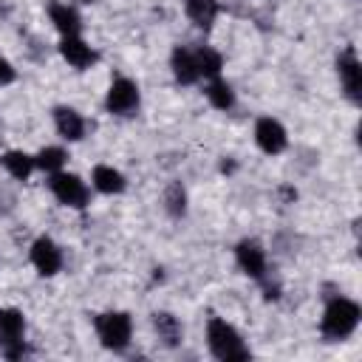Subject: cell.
Returning a JSON list of instances; mask_svg holds the SVG:
<instances>
[{
	"label": "cell",
	"instance_id": "cell-1",
	"mask_svg": "<svg viewBox=\"0 0 362 362\" xmlns=\"http://www.w3.org/2000/svg\"><path fill=\"white\" fill-rule=\"evenodd\" d=\"M206 345H209V354L221 362H232V359H249V345L243 342L240 331L221 320V317H212L206 322Z\"/></svg>",
	"mask_w": 362,
	"mask_h": 362
},
{
	"label": "cell",
	"instance_id": "cell-2",
	"mask_svg": "<svg viewBox=\"0 0 362 362\" xmlns=\"http://www.w3.org/2000/svg\"><path fill=\"white\" fill-rule=\"evenodd\" d=\"M359 317H362V311H359V305H356L354 300H348V297H334V300L325 305V311H322L320 328H322V334H325L328 339H348V337L356 331Z\"/></svg>",
	"mask_w": 362,
	"mask_h": 362
},
{
	"label": "cell",
	"instance_id": "cell-3",
	"mask_svg": "<svg viewBox=\"0 0 362 362\" xmlns=\"http://www.w3.org/2000/svg\"><path fill=\"white\" fill-rule=\"evenodd\" d=\"M96 337L107 351H124L133 337V320L127 311H105L96 317Z\"/></svg>",
	"mask_w": 362,
	"mask_h": 362
},
{
	"label": "cell",
	"instance_id": "cell-4",
	"mask_svg": "<svg viewBox=\"0 0 362 362\" xmlns=\"http://www.w3.org/2000/svg\"><path fill=\"white\" fill-rule=\"evenodd\" d=\"M48 187H51V195H54L62 206L85 209L88 201H90V189H88V184H85L79 175H74V173H65V170L51 173Z\"/></svg>",
	"mask_w": 362,
	"mask_h": 362
},
{
	"label": "cell",
	"instance_id": "cell-5",
	"mask_svg": "<svg viewBox=\"0 0 362 362\" xmlns=\"http://www.w3.org/2000/svg\"><path fill=\"white\" fill-rule=\"evenodd\" d=\"M25 317L20 308H0V348L8 359L25 354Z\"/></svg>",
	"mask_w": 362,
	"mask_h": 362
},
{
	"label": "cell",
	"instance_id": "cell-6",
	"mask_svg": "<svg viewBox=\"0 0 362 362\" xmlns=\"http://www.w3.org/2000/svg\"><path fill=\"white\" fill-rule=\"evenodd\" d=\"M141 102V93H139V85L127 76H119L110 82L107 93H105V107L107 113L113 116H130Z\"/></svg>",
	"mask_w": 362,
	"mask_h": 362
},
{
	"label": "cell",
	"instance_id": "cell-7",
	"mask_svg": "<svg viewBox=\"0 0 362 362\" xmlns=\"http://www.w3.org/2000/svg\"><path fill=\"white\" fill-rule=\"evenodd\" d=\"M337 76H339L342 93L354 105H359V99H362V65H359V57L354 48H345L337 57Z\"/></svg>",
	"mask_w": 362,
	"mask_h": 362
},
{
	"label": "cell",
	"instance_id": "cell-8",
	"mask_svg": "<svg viewBox=\"0 0 362 362\" xmlns=\"http://www.w3.org/2000/svg\"><path fill=\"white\" fill-rule=\"evenodd\" d=\"M255 144L266 153V156H280L288 147V133L286 127L272 119V116H260L255 122Z\"/></svg>",
	"mask_w": 362,
	"mask_h": 362
},
{
	"label": "cell",
	"instance_id": "cell-9",
	"mask_svg": "<svg viewBox=\"0 0 362 362\" xmlns=\"http://www.w3.org/2000/svg\"><path fill=\"white\" fill-rule=\"evenodd\" d=\"M31 266L42 274V277H54L59 269H62V249L48 238V235H40L34 243H31Z\"/></svg>",
	"mask_w": 362,
	"mask_h": 362
},
{
	"label": "cell",
	"instance_id": "cell-10",
	"mask_svg": "<svg viewBox=\"0 0 362 362\" xmlns=\"http://www.w3.org/2000/svg\"><path fill=\"white\" fill-rule=\"evenodd\" d=\"M235 260H238V269L243 274H249L255 280H263L266 277V249L257 240H252V238L240 240L235 246Z\"/></svg>",
	"mask_w": 362,
	"mask_h": 362
},
{
	"label": "cell",
	"instance_id": "cell-11",
	"mask_svg": "<svg viewBox=\"0 0 362 362\" xmlns=\"http://www.w3.org/2000/svg\"><path fill=\"white\" fill-rule=\"evenodd\" d=\"M59 54H62V59H65L71 68H76V71H85V68H90V65L99 59V54H96L79 34H76V37H62Z\"/></svg>",
	"mask_w": 362,
	"mask_h": 362
},
{
	"label": "cell",
	"instance_id": "cell-12",
	"mask_svg": "<svg viewBox=\"0 0 362 362\" xmlns=\"http://www.w3.org/2000/svg\"><path fill=\"white\" fill-rule=\"evenodd\" d=\"M54 127H57V133L65 141H79L85 136V119H82V113L74 110V107H68V105L54 107Z\"/></svg>",
	"mask_w": 362,
	"mask_h": 362
},
{
	"label": "cell",
	"instance_id": "cell-13",
	"mask_svg": "<svg viewBox=\"0 0 362 362\" xmlns=\"http://www.w3.org/2000/svg\"><path fill=\"white\" fill-rule=\"evenodd\" d=\"M48 17L54 23V28L62 34V37H76L82 31V17L74 6L68 3H51L48 6Z\"/></svg>",
	"mask_w": 362,
	"mask_h": 362
},
{
	"label": "cell",
	"instance_id": "cell-14",
	"mask_svg": "<svg viewBox=\"0 0 362 362\" xmlns=\"http://www.w3.org/2000/svg\"><path fill=\"white\" fill-rule=\"evenodd\" d=\"M170 68H173V76H175L178 85H195L201 79L198 65H195V51H189V48L178 45L170 57Z\"/></svg>",
	"mask_w": 362,
	"mask_h": 362
},
{
	"label": "cell",
	"instance_id": "cell-15",
	"mask_svg": "<svg viewBox=\"0 0 362 362\" xmlns=\"http://www.w3.org/2000/svg\"><path fill=\"white\" fill-rule=\"evenodd\" d=\"M90 187H93L96 192H102V195H119V192H124L127 181H124V175H122L116 167H110V164H96L93 173H90Z\"/></svg>",
	"mask_w": 362,
	"mask_h": 362
},
{
	"label": "cell",
	"instance_id": "cell-16",
	"mask_svg": "<svg viewBox=\"0 0 362 362\" xmlns=\"http://www.w3.org/2000/svg\"><path fill=\"white\" fill-rule=\"evenodd\" d=\"M184 11H187V17H189L198 28L209 31V28L215 25L221 8H218V0H184Z\"/></svg>",
	"mask_w": 362,
	"mask_h": 362
},
{
	"label": "cell",
	"instance_id": "cell-17",
	"mask_svg": "<svg viewBox=\"0 0 362 362\" xmlns=\"http://www.w3.org/2000/svg\"><path fill=\"white\" fill-rule=\"evenodd\" d=\"M0 161H3L6 173H8L11 178H17V181H25V178L37 170V167H34V156L25 153V150H6V153L0 156Z\"/></svg>",
	"mask_w": 362,
	"mask_h": 362
},
{
	"label": "cell",
	"instance_id": "cell-18",
	"mask_svg": "<svg viewBox=\"0 0 362 362\" xmlns=\"http://www.w3.org/2000/svg\"><path fill=\"white\" fill-rule=\"evenodd\" d=\"M153 328H156L158 339H164V345H170V348L178 345V339H181V334H184L178 317H173L170 311H156V314H153Z\"/></svg>",
	"mask_w": 362,
	"mask_h": 362
},
{
	"label": "cell",
	"instance_id": "cell-19",
	"mask_svg": "<svg viewBox=\"0 0 362 362\" xmlns=\"http://www.w3.org/2000/svg\"><path fill=\"white\" fill-rule=\"evenodd\" d=\"M195 65H198V74H201V79H215V76H221V71H223V57L215 51V48H198L195 51Z\"/></svg>",
	"mask_w": 362,
	"mask_h": 362
},
{
	"label": "cell",
	"instance_id": "cell-20",
	"mask_svg": "<svg viewBox=\"0 0 362 362\" xmlns=\"http://www.w3.org/2000/svg\"><path fill=\"white\" fill-rule=\"evenodd\" d=\"M206 99H209L212 107L229 110V107L235 105V90H232V85H229L226 79L215 76V79H209V85H206Z\"/></svg>",
	"mask_w": 362,
	"mask_h": 362
},
{
	"label": "cell",
	"instance_id": "cell-21",
	"mask_svg": "<svg viewBox=\"0 0 362 362\" xmlns=\"http://www.w3.org/2000/svg\"><path fill=\"white\" fill-rule=\"evenodd\" d=\"M65 161H68V153L62 150V147H57V144H51V147H42L37 156H34V167L37 170H42V173H59V170H65Z\"/></svg>",
	"mask_w": 362,
	"mask_h": 362
},
{
	"label": "cell",
	"instance_id": "cell-22",
	"mask_svg": "<svg viewBox=\"0 0 362 362\" xmlns=\"http://www.w3.org/2000/svg\"><path fill=\"white\" fill-rule=\"evenodd\" d=\"M164 206H167V212H170L173 218H181V215L187 212V189H184L178 181H173V184L164 189Z\"/></svg>",
	"mask_w": 362,
	"mask_h": 362
},
{
	"label": "cell",
	"instance_id": "cell-23",
	"mask_svg": "<svg viewBox=\"0 0 362 362\" xmlns=\"http://www.w3.org/2000/svg\"><path fill=\"white\" fill-rule=\"evenodd\" d=\"M14 79H17L14 65H11L8 59H3V57H0V88H3V85H11Z\"/></svg>",
	"mask_w": 362,
	"mask_h": 362
},
{
	"label": "cell",
	"instance_id": "cell-24",
	"mask_svg": "<svg viewBox=\"0 0 362 362\" xmlns=\"http://www.w3.org/2000/svg\"><path fill=\"white\" fill-rule=\"evenodd\" d=\"M82 3H93V0H82Z\"/></svg>",
	"mask_w": 362,
	"mask_h": 362
}]
</instances>
